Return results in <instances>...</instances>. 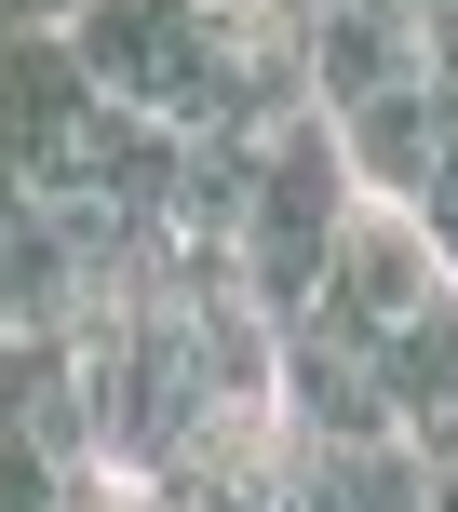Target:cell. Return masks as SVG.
<instances>
[{
    "mask_svg": "<svg viewBox=\"0 0 458 512\" xmlns=\"http://www.w3.org/2000/svg\"><path fill=\"white\" fill-rule=\"evenodd\" d=\"M364 189H351V149H337V122L324 108H297V122L256 149V216H243V243H229V270H243V297L270 310H310V283H324V243H337V216H351Z\"/></svg>",
    "mask_w": 458,
    "mask_h": 512,
    "instance_id": "2",
    "label": "cell"
},
{
    "mask_svg": "<svg viewBox=\"0 0 458 512\" xmlns=\"http://www.w3.org/2000/svg\"><path fill=\"white\" fill-rule=\"evenodd\" d=\"M81 283H68V230H54V203H27L14 176H0V337H68Z\"/></svg>",
    "mask_w": 458,
    "mask_h": 512,
    "instance_id": "6",
    "label": "cell"
},
{
    "mask_svg": "<svg viewBox=\"0 0 458 512\" xmlns=\"http://www.w3.org/2000/svg\"><path fill=\"white\" fill-rule=\"evenodd\" d=\"M405 216H418V243H432V256H445V283H458V149H445V162H432V176H418V189H405Z\"/></svg>",
    "mask_w": 458,
    "mask_h": 512,
    "instance_id": "7",
    "label": "cell"
},
{
    "mask_svg": "<svg viewBox=\"0 0 458 512\" xmlns=\"http://www.w3.org/2000/svg\"><path fill=\"white\" fill-rule=\"evenodd\" d=\"M68 14H81V0H0V41H54Z\"/></svg>",
    "mask_w": 458,
    "mask_h": 512,
    "instance_id": "8",
    "label": "cell"
},
{
    "mask_svg": "<svg viewBox=\"0 0 458 512\" xmlns=\"http://www.w3.org/2000/svg\"><path fill=\"white\" fill-rule=\"evenodd\" d=\"M283 512H432V459L405 432H378V445H297L283 432Z\"/></svg>",
    "mask_w": 458,
    "mask_h": 512,
    "instance_id": "4",
    "label": "cell"
},
{
    "mask_svg": "<svg viewBox=\"0 0 458 512\" xmlns=\"http://www.w3.org/2000/svg\"><path fill=\"white\" fill-rule=\"evenodd\" d=\"M0 176L54 216H162L176 135L108 108L68 41H0Z\"/></svg>",
    "mask_w": 458,
    "mask_h": 512,
    "instance_id": "1",
    "label": "cell"
},
{
    "mask_svg": "<svg viewBox=\"0 0 458 512\" xmlns=\"http://www.w3.org/2000/svg\"><path fill=\"white\" fill-rule=\"evenodd\" d=\"M0 445L95 472V418H81V351L68 337H0Z\"/></svg>",
    "mask_w": 458,
    "mask_h": 512,
    "instance_id": "5",
    "label": "cell"
},
{
    "mask_svg": "<svg viewBox=\"0 0 458 512\" xmlns=\"http://www.w3.org/2000/svg\"><path fill=\"white\" fill-rule=\"evenodd\" d=\"M432 297H445V256L418 243V216H405V203H378V189H364V203L337 216V243H324L310 324H337V337H364V351H391V337H405Z\"/></svg>",
    "mask_w": 458,
    "mask_h": 512,
    "instance_id": "3",
    "label": "cell"
}]
</instances>
